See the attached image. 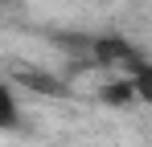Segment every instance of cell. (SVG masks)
<instances>
[{
	"instance_id": "1",
	"label": "cell",
	"mask_w": 152,
	"mask_h": 147,
	"mask_svg": "<svg viewBox=\"0 0 152 147\" xmlns=\"http://www.w3.org/2000/svg\"><path fill=\"white\" fill-rule=\"evenodd\" d=\"M86 61H91L95 70L127 74V78H136L140 70H148V57H144V49H136L127 37H119V33H91Z\"/></svg>"
},
{
	"instance_id": "3",
	"label": "cell",
	"mask_w": 152,
	"mask_h": 147,
	"mask_svg": "<svg viewBox=\"0 0 152 147\" xmlns=\"http://www.w3.org/2000/svg\"><path fill=\"white\" fill-rule=\"evenodd\" d=\"M21 127V106L8 82H0V131H17Z\"/></svg>"
},
{
	"instance_id": "2",
	"label": "cell",
	"mask_w": 152,
	"mask_h": 147,
	"mask_svg": "<svg viewBox=\"0 0 152 147\" xmlns=\"http://www.w3.org/2000/svg\"><path fill=\"white\" fill-rule=\"evenodd\" d=\"M12 82L29 90V94H41V98H70V82L62 78L58 70H41V66H17L12 70Z\"/></svg>"
},
{
	"instance_id": "4",
	"label": "cell",
	"mask_w": 152,
	"mask_h": 147,
	"mask_svg": "<svg viewBox=\"0 0 152 147\" xmlns=\"http://www.w3.org/2000/svg\"><path fill=\"white\" fill-rule=\"evenodd\" d=\"M0 4H8V0H0Z\"/></svg>"
}]
</instances>
